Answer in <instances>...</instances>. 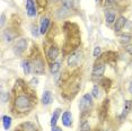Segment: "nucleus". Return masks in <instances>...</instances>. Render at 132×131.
Here are the masks:
<instances>
[{"label":"nucleus","mask_w":132,"mask_h":131,"mask_svg":"<svg viewBox=\"0 0 132 131\" xmlns=\"http://www.w3.org/2000/svg\"><path fill=\"white\" fill-rule=\"evenodd\" d=\"M125 22H127V19H125L124 17H123V16L120 17V18L116 20V24H115V28H114V29H115V32H120V31H121V29L124 27Z\"/></svg>","instance_id":"nucleus-14"},{"label":"nucleus","mask_w":132,"mask_h":131,"mask_svg":"<svg viewBox=\"0 0 132 131\" xmlns=\"http://www.w3.org/2000/svg\"><path fill=\"white\" fill-rule=\"evenodd\" d=\"M80 131H90V126L87 121H85L81 124V128H80Z\"/></svg>","instance_id":"nucleus-23"},{"label":"nucleus","mask_w":132,"mask_h":131,"mask_svg":"<svg viewBox=\"0 0 132 131\" xmlns=\"http://www.w3.org/2000/svg\"><path fill=\"white\" fill-rule=\"evenodd\" d=\"M101 54V47L100 46H96L94 50V56L95 58H98V55Z\"/></svg>","instance_id":"nucleus-25"},{"label":"nucleus","mask_w":132,"mask_h":131,"mask_svg":"<svg viewBox=\"0 0 132 131\" xmlns=\"http://www.w3.org/2000/svg\"><path fill=\"white\" fill-rule=\"evenodd\" d=\"M104 71H105V66L104 63H96L93 68V76L94 77H102L104 75Z\"/></svg>","instance_id":"nucleus-5"},{"label":"nucleus","mask_w":132,"mask_h":131,"mask_svg":"<svg viewBox=\"0 0 132 131\" xmlns=\"http://www.w3.org/2000/svg\"><path fill=\"white\" fill-rule=\"evenodd\" d=\"M62 7L71 9L73 7V0H62Z\"/></svg>","instance_id":"nucleus-20"},{"label":"nucleus","mask_w":132,"mask_h":131,"mask_svg":"<svg viewBox=\"0 0 132 131\" xmlns=\"http://www.w3.org/2000/svg\"><path fill=\"white\" fill-rule=\"evenodd\" d=\"M50 1H51V2H56L58 0H50Z\"/></svg>","instance_id":"nucleus-33"},{"label":"nucleus","mask_w":132,"mask_h":131,"mask_svg":"<svg viewBox=\"0 0 132 131\" xmlns=\"http://www.w3.org/2000/svg\"><path fill=\"white\" fill-rule=\"evenodd\" d=\"M58 55H59V49L55 45H52L50 47L49 52H47V58H49V60L50 61L55 60V59L58 58Z\"/></svg>","instance_id":"nucleus-10"},{"label":"nucleus","mask_w":132,"mask_h":131,"mask_svg":"<svg viewBox=\"0 0 132 131\" xmlns=\"http://www.w3.org/2000/svg\"><path fill=\"white\" fill-rule=\"evenodd\" d=\"M92 95L93 96H94L95 98H100L101 97V89H100V87H98L97 85L96 86H94V87H93V91H92Z\"/></svg>","instance_id":"nucleus-18"},{"label":"nucleus","mask_w":132,"mask_h":131,"mask_svg":"<svg viewBox=\"0 0 132 131\" xmlns=\"http://www.w3.org/2000/svg\"><path fill=\"white\" fill-rule=\"evenodd\" d=\"M1 96H2V103H6L8 101V98H9V96H8L7 93H2Z\"/></svg>","instance_id":"nucleus-26"},{"label":"nucleus","mask_w":132,"mask_h":131,"mask_svg":"<svg viewBox=\"0 0 132 131\" xmlns=\"http://www.w3.org/2000/svg\"><path fill=\"white\" fill-rule=\"evenodd\" d=\"M81 58H82V53L81 51L77 50L75 51L73 53H71L70 55L68 56V66L69 67H76V66L79 64V62L81 61Z\"/></svg>","instance_id":"nucleus-2"},{"label":"nucleus","mask_w":132,"mask_h":131,"mask_svg":"<svg viewBox=\"0 0 132 131\" xmlns=\"http://www.w3.org/2000/svg\"><path fill=\"white\" fill-rule=\"evenodd\" d=\"M4 24H5V15L2 14V15H1V26L4 25Z\"/></svg>","instance_id":"nucleus-31"},{"label":"nucleus","mask_w":132,"mask_h":131,"mask_svg":"<svg viewBox=\"0 0 132 131\" xmlns=\"http://www.w3.org/2000/svg\"><path fill=\"white\" fill-rule=\"evenodd\" d=\"M26 46H27V41L24 40V38H20V40H18L17 43L15 44V52H16L17 54H22L26 50Z\"/></svg>","instance_id":"nucleus-4"},{"label":"nucleus","mask_w":132,"mask_h":131,"mask_svg":"<svg viewBox=\"0 0 132 131\" xmlns=\"http://www.w3.org/2000/svg\"><path fill=\"white\" fill-rule=\"evenodd\" d=\"M33 70H34L35 73H37V75H42V73L44 72V64L43 62H42L41 59H37V60H35L33 62Z\"/></svg>","instance_id":"nucleus-6"},{"label":"nucleus","mask_w":132,"mask_h":131,"mask_svg":"<svg viewBox=\"0 0 132 131\" xmlns=\"http://www.w3.org/2000/svg\"><path fill=\"white\" fill-rule=\"evenodd\" d=\"M36 29H37L36 27H35V28L33 27V35H35V36H37V35H38V33H37V31H36Z\"/></svg>","instance_id":"nucleus-29"},{"label":"nucleus","mask_w":132,"mask_h":131,"mask_svg":"<svg viewBox=\"0 0 132 131\" xmlns=\"http://www.w3.org/2000/svg\"><path fill=\"white\" fill-rule=\"evenodd\" d=\"M59 70H60V62H53L51 64V72L53 75H55V73H58Z\"/></svg>","instance_id":"nucleus-19"},{"label":"nucleus","mask_w":132,"mask_h":131,"mask_svg":"<svg viewBox=\"0 0 132 131\" xmlns=\"http://www.w3.org/2000/svg\"><path fill=\"white\" fill-rule=\"evenodd\" d=\"M51 102H52V94L50 91H45L42 95V103L44 105H49Z\"/></svg>","instance_id":"nucleus-11"},{"label":"nucleus","mask_w":132,"mask_h":131,"mask_svg":"<svg viewBox=\"0 0 132 131\" xmlns=\"http://www.w3.org/2000/svg\"><path fill=\"white\" fill-rule=\"evenodd\" d=\"M51 131H62L60 128H58V127H52V130Z\"/></svg>","instance_id":"nucleus-30"},{"label":"nucleus","mask_w":132,"mask_h":131,"mask_svg":"<svg viewBox=\"0 0 132 131\" xmlns=\"http://www.w3.org/2000/svg\"><path fill=\"white\" fill-rule=\"evenodd\" d=\"M104 131H110V130H109V129H105V130H104Z\"/></svg>","instance_id":"nucleus-34"},{"label":"nucleus","mask_w":132,"mask_h":131,"mask_svg":"<svg viewBox=\"0 0 132 131\" xmlns=\"http://www.w3.org/2000/svg\"><path fill=\"white\" fill-rule=\"evenodd\" d=\"M114 0H105V6H107V7H110V6H113L114 5Z\"/></svg>","instance_id":"nucleus-27"},{"label":"nucleus","mask_w":132,"mask_h":131,"mask_svg":"<svg viewBox=\"0 0 132 131\" xmlns=\"http://www.w3.org/2000/svg\"><path fill=\"white\" fill-rule=\"evenodd\" d=\"M132 108V102L131 101H125V104H124V109H123V112H122V115H121V119H123L124 117H127V114L130 112V110Z\"/></svg>","instance_id":"nucleus-15"},{"label":"nucleus","mask_w":132,"mask_h":131,"mask_svg":"<svg viewBox=\"0 0 132 131\" xmlns=\"http://www.w3.org/2000/svg\"><path fill=\"white\" fill-rule=\"evenodd\" d=\"M19 131H37V128L32 122H24L19 126Z\"/></svg>","instance_id":"nucleus-8"},{"label":"nucleus","mask_w":132,"mask_h":131,"mask_svg":"<svg viewBox=\"0 0 132 131\" xmlns=\"http://www.w3.org/2000/svg\"><path fill=\"white\" fill-rule=\"evenodd\" d=\"M15 108L18 111H26L31 108V101L25 95H19L15 100Z\"/></svg>","instance_id":"nucleus-1"},{"label":"nucleus","mask_w":132,"mask_h":131,"mask_svg":"<svg viewBox=\"0 0 132 131\" xmlns=\"http://www.w3.org/2000/svg\"><path fill=\"white\" fill-rule=\"evenodd\" d=\"M125 49H127V51L130 53V54H132V44H130V45H128L127 47H125Z\"/></svg>","instance_id":"nucleus-28"},{"label":"nucleus","mask_w":132,"mask_h":131,"mask_svg":"<svg viewBox=\"0 0 132 131\" xmlns=\"http://www.w3.org/2000/svg\"><path fill=\"white\" fill-rule=\"evenodd\" d=\"M62 123L65 127H70L72 124V114H71L69 111H65L63 114H62Z\"/></svg>","instance_id":"nucleus-9"},{"label":"nucleus","mask_w":132,"mask_h":131,"mask_svg":"<svg viewBox=\"0 0 132 131\" xmlns=\"http://www.w3.org/2000/svg\"><path fill=\"white\" fill-rule=\"evenodd\" d=\"M115 17H116V14L114 10H107L106 13H105V18H106L107 24H112L114 20H115Z\"/></svg>","instance_id":"nucleus-13"},{"label":"nucleus","mask_w":132,"mask_h":131,"mask_svg":"<svg viewBox=\"0 0 132 131\" xmlns=\"http://www.w3.org/2000/svg\"><path fill=\"white\" fill-rule=\"evenodd\" d=\"M2 123H4L5 129L8 130L11 126V118L8 117V115H4V117H2Z\"/></svg>","instance_id":"nucleus-17"},{"label":"nucleus","mask_w":132,"mask_h":131,"mask_svg":"<svg viewBox=\"0 0 132 131\" xmlns=\"http://www.w3.org/2000/svg\"><path fill=\"white\" fill-rule=\"evenodd\" d=\"M120 37H121V41H122V42H129V41L131 40V36H130L129 34H122Z\"/></svg>","instance_id":"nucleus-24"},{"label":"nucleus","mask_w":132,"mask_h":131,"mask_svg":"<svg viewBox=\"0 0 132 131\" xmlns=\"http://www.w3.org/2000/svg\"><path fill=\"white\" fill-rule=\"evenodd\" d=\"M92 105V95L90 94H85L80 101V110L82 112L87 111Z\"/></svg>","instance_id":"nucleus-3"},{"label":"nucleus","mask_w":132,"mask_h":131,"mask_svg":"<svg viewBox=\"0 0 132 131\" xmlns=\"http://www.w3.org/2000/svg\"><path fill=\"white\" fill-rule=\"evenodd\" d=\"M23 69H24L25 75H28V73L31 72V64H29V62H27V61L23 62Z\"/></svg>","instance_id":"nucleus-21"},{"label":"nucleus","mask_w":132,"mask_h":131,"mask_svg":"<svg viewBox=\"0 0 132 131\" xmlns=\"http://www.w3.org/2000/svg\"><path fill=\"white\" fill-rule=\"evenodd\" d=\"M13 37L14 36L10 34V33H8V31H6L4 33V38H5L6 42H11V41H13Z\"/></svg>","instance_id":"nucleus-22"},{"label":"nucleus","mask_w":132,"mask_h":131,"mask_svg":"<svg viewBox=\"0 0 132 131\" xmlns=\"http://www.w3.org/2000/svg\"><path fill=\"white\" fill-rule=\"evenodd\" d=\"M129 92L132 94V80H131V83H130V85H129Z\"/></svg>","instance_id":"nucleus-32"},{"label":"nucleus","mask_w":132,"mask_h":131,"mask_svg":"<svg viewBox=\"0 0 132 131\" xmlns=\"http://www.w3.org/2000/svg\"><path fill=\"white\" fill-rule=\"evenodd\" d=\"M60 112H61V110L56 109L55 111H54V113H53L52 118H51V126H52V127H55L56 122H58V119L60 117Z\"/></svg>","instance_id":"nucleus-16"},{"label":"nucleus","mask_w":132,"mask_h":131,"mask_svg":"<svg viewBox=\"0 0 132 131\" xmlns=\"http://www.w3.org/2000/svg\"><path fill=\"white\" fill-rule=\"evenodd\" d=\"M26 11L29 17H33L36 15V8H35V4L33 0H27L26 1Z\"/></svg>","instance_id":"nucleus-7"},{"label":"nucleus","mask_w":132,"mask_h":131,"mask_svg":"<svg viewBox=\"0 0 132 131\" xmlns=\"http://www.w3.org/2000/svg\"><path fill=\"white\" fill-rule=\"evenodd\" d=\"M49 25H50V19L47 17H44L42 18V22H41V28H40V32L42 34H45L47 32V28H49Z\"/></svg>","instance_id":"nucleus-12"}]
</instances>
